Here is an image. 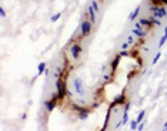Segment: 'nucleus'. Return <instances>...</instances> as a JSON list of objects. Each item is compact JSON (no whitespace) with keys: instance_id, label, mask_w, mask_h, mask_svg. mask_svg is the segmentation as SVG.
<instances>
[{"instance_id":"obj_1","label":"nucleus","mask_w":167,"mask_h":131,"mask_svg":"<svg viewBox=\"0 0 167 131\" xmlns=\"http://www.w3.org/2000/svg\"><path fill=\"white\" fill-rule=\"evenodd\" d=\"M150 12L153 13V16L157 17V19H164L167 16V9L163 7V6H159V4H152Z\"/></svg>"},{"instance_id":"obj_2","label":"nucleus","mask_w":167,"mask_h":131,"mask_svg":"<svg viewBox=\"0 0 167 131\" xmlns=\"http://www.w3.org/2000/svg\"><path fill=\"white\" fill-rule=\"evenodd\" d=\"M56 91L59 93V97L64 98L66 97V93H67V84L63 79H56Z\"/></svg>"},{"instance_id":"obj_3","label":"nucleus","mask_w":167,"mask_h":131,"mask_svg":"<svg viewBox=\"0 0 167 131\" xmlns=\"http://www.w3.org/2000/svg\"><path fill=\"white\" fill-rule=\"evenodd\" d=\"M70 54H72V59L74 60V61H79V59H80V54H81V51H83V47H81V44L80 43H74V44H72L70 46Z\"/></svg>"},{"instance_id":"obj_4","label":"nucleus","mask_w":167,"mask_h":131,"mask_svg":"<svg viewBox=\"0 0 167 131\" xmlns=\"http://www.w3.org/2000/svg\"><path fill=\"white\" fill-rule=\"evenodd\" d=\"M91 29H93V23H91L90 20H83L80 23V34L83 37H87L91 33Z\"/></svg>"},{"instance_id":"obj_5","label":"nucleus","mask_w":167,"mask_h":131,"mask_svg":"<svg viewBox=\"0 0 167 131\" xmlns=\"http://www.w3.org/2000/svg\"><path fill=\"white\" fill-rule=\"evenodd\" d=\"M73 87H74V91H76L77 96H84V87H83V83L80 79H74Z\"/></svg>"},{"instance_id":"obj_6","label":"nucleus","mask_w":167,"mask_h":131,"mask_svg":"<svg viewBox=\"0 0 167 131\" xmlns=\"http://www.w3.org/2000/svg\"><path fill=\"white\" fill-rule=\"evenodd\" d=\"M131 33H133L136 37H140V39H144V37H147V30H144L143 27H133Z\"/></svg>"},{"instance_id":"obj_7","label":"nucleus","mask_w":167,"mask_h":131,"mask_svg":"<svg viewBox=\"0 0 167 131\" xmlns=\"http://www.w3.org/2000/svg\"><path fill=\"white\" fill-rule=\"evenodd\" d=\"M138 23H140L144 29H147V30H150L152 27H154V24L152 23V20L147 19V17H141V19H138Z\"/></svg>"},{"instance_id":"obj_8","label":"nucleus","mask_w":167,"mask_h":131,"mask_svg":"<svg viewBox=\"0 0 167 131\" xmlns=\"http://www.w3.org/2000/svg\"><path fill=\"white\" fill-rule=\"evenodd\" d=\"M57 105V101H53V100H44V107L47 113H51Z\"/></svg>"},{"instance_id":"obj_9","label":"nucleus","mask_w":167,"mask_h":131,"mask_svg":"<svg viewBox=\"0 0 167 131\" xmlns=\"http://www.w3.org/2000/svg\"><path fill=\"white\" fill-rule=\"evenodd\" d=\"M87 12H89V16H90V21L94 24V23H96V20H97V16H96V14H97V12L93 9V6H91V4L87 6Z\"/></svg>"},{"instance_id":"obj_10","label":"nucleus","mask_w":167,"mask_h":131,"mask_svg":"<svg viewBox=\"0 0 167 131\" xmlns=\"http://www.w3.org/2000/svg\"><path fill=\"white\" fill-rule=\"evenodd\" d=\"M126 103V96L124 94H120V96H117V97L114 98V101L111 103V107H114V105H122Z\"/></svg>"},{"instance_id":"obj_11","label":"nucleus","mask_w":167,"mask_h":131,"mask_svg":"<svg viewBox=\"0 0 167 131\" xmlns=\"http://www.w3.org/2000/svg\"><path fill=\"white\" fill-rule=\"evenodd\" d=\"M120 59H122V56L119 54V56H116L114 57V60H111V63H110V68H111V74L114 73V70L117 68V66H119V63H120Z\"/></svg>"},{"instance_id":"obj_12","label":"nucleus","mask_w":167,"mask_h":131,"mask_svg":"<svg viewBox=\"0 0 167 131\" xmlns=\"http://www.w3.org/2000/svg\"><path fill=\"white\" fill-rule=\"evenodd\" d=\"M89 113H90V108H89V107H86L83 111L77 113V117H79L80 120H86V118H87V115H89Z\"/></svg>"},{"instance_id":"obj_13","label":"nucleus","mask_w":167,"mask_h":131,"mask_svg":"<svg viewBox=\"0 0 167 131\" xmlns=\"http://www.w3.org/2000/svg\"><path fill=\"white\" fill-rule=\"evenodd\" d=\"M140 9H141V6H137V7H136V10H134V12H133V13L130 14V17H129V19H130L131 21H133V20H136L137 17H138V13H140Z\"/></svg>"},{"instance_id":"obj_14","label":"nucleus","mask_w":167,"mask_h":131,"mask_svg":"<svg viewBox=\"0 0 167 131\" xmlns=\"http://www.w3.org/2000/svg\"><path fill=\"white\" fill-rule=\"evenodd\" d=\"M46 70V63L44 61H42V63H39L37 66V74H43V71Z\"/></svg>"},{"instance_id":"obj_15","label":"nucleus","mask_w":167,"mask_h":131,"mask_svg":"<svg viewBox=\"0 0 167 131\" xmlns=\"http://www.w3.org/2000/svg\"><path fill=\"white\" fill-rule=\"evenodd\" d=\"M149 19H150V20H152V23L153 24H154V26H159V27H160V26H161V21H160V19H157V17H154L152 14V16L149 17Z\"/></svg>"},{"instance_id":"obj_16","label":"nucleus","mask_w":167,"mask_h":131,"mask_svg":"<svg viewBox=\"0 0 167 131\" xmlns=\"http://www.w3.org/2000/svg\"><path fill=\"white\" fill-rule=\"evenodd\" d=\"M91 6H93V9L99 13L100 12V4H99V0H91V3H90Z\"/></svg>"},{"instance_id":"obj_17","label":"nucleus","mask_w":167,"mask_h":131,"mask_svg":"<svg viewBox=\"0 0 167 131\" xmlns=\"http://www.w3.org/2000/svg\"><path fill=\"white\" fill-rule=\"evenodd\" d=\"M144 115H146V111H144V110H141V111L138 113V115H137V118H136V121L138 123V124L144 120Z\"/></svg>"},{"instance_id":"obj_18","label":"nucleus","mask_w":167,"mask_h":131,"mask_svg":"<svg viewBox=\"0 0 167 131\" xmlns=\"http://www.w3.org/2000/svg\"><path fill=\"white\" fill-rule=\"evenodd\" d=\"M50 100H53V101H59V100H60L59 93H57V91H53V93L50 94Z\"/></svg>"},{"instance_id":"obj_19","label":"nucleus","mask_w":167,"mask_h":131,"mask_svg":"<svg viewBox=\"0 0 167 131\" xmlns=\"http://www.w3.org/2000/svg\"><path fill=\"white\" fill-rule=\"evenodd\" d=\"M129 123V113H124L122 117V125H126Z\"/></svg>"},{"instance_id":"obj_20","label":"nucleus","mask_w":167,"mask_h":131,"mask_svg":"<svg viewBox=\"0 0 167 131\" xmlns=\"http://www.w3.org/2000/svg\"><path fill=\"white\" fill-rule=\"evenodd\" d=\"M137 127H138V123H137L136 120H131L130 121V128L131 130H137Z\"/></svg>"},{"instance_id":"obj_21","label":"nucleus","mask_w":167,"mask_h":131,"mask_svg":"<svg viewBox=\"0 0 167 131\" xmlns=\"http://www.w3.org/2000/svg\"><path fill=\"white\" fill-rule=\"evenodd\" d=\"M166 40H167V36L166 34H163V37L160 39V41H159V47H163L164 46V43H166Z\"/></svg>"},{"instance_id":"obj_22","label":"nucleus","mask_w":167,"mask_h":131,"mask_svg":"<svg viewBox=\"0 0 167 131\" xmlns=\"http://www.w3.org/2000/svg\"><path fill=\"white\" fill-rule=\"evenodd\" d=\"M160 57H161V53H160V51H159V53H157V54H156V56H154V59H153V64H156V63H157V61H159V60H160Z\"/></svg>"},{"instance_id":"obj_23","label":"nucleus","mask_w":167,"mask_h":131,"mask_svg":"<svg viewBox=\"0 0 167 131\" xmlns=\"http://www.w3.org/2000/svg\"><path fill=\"white\" fill-rule=\"evenodd\" d=\"M86 107H83V105H73V110L74 111H77V113H80V111H83Z\"/></svg>"},{"instance_id":"obj_24","label":"nucleus","mask_w":167,"mask_h":131,"mask_svg":"<svg viewBox=\"0 0 167 131\" xmlns=\"http://www.w3.org/2000/svg\"><path fill=\"white\" fill-rule=\"evenodd\" d=\"M60 17H61V13H56L54 16H51V21H57Z\"/></svg>"},{"instance_id":"obj_25","label":"nucleus","mask_w":167,"mask_h":131,"mask_svg":"<svg viewBox=\"0 0 167 131\" xmlns=\"http://www.w3.org/2000/svg\"><path fill=\"white\" fill-rule=\"evenodd\" d=\"M69 64H70V61H69V59H67V57H64V61H63V67L66 68V67H69Z\"/></svg>"},{"instance_id":"obj_26","label":"nucleus","mask_w":167,"mask_h":131,"mask_svg":"<svg viewBox=\"0 0 167 131\" xmlns=\"http://www.w3.org/2000/svg\"><path fill=\"white\" fill-rule=\"evenodd\" d=\"M127 43H129V44H133V43H134V37H133V36H129V37H127Z\"/></svg>"},{"instance_id":"obj_27","label":"nucleus","mask_w":167,"mask_h":131,"mask_svg":"<svg viewBox=\"0 0 167 131\" xmlns=\"http://www.w3.org/2000/svg\"><path fill=\"white\" fill-rule=\"evenodd\" d=\"M129 110H130V103H126V105H124V113H129Z\"/></svg>"},{"instance_id":"obj_28","label":"nucleus","mask_w":167,"mask_h":131,"mask_svg":"<svg viewBox=\"0 0 167 131\" xmlns=\"http://www.w3.org/2000/svg\"><path fill=\"white\" fill-rule=\"evenodd\" d=\"M137 130H144V123H143V121H141V123H140V124H138V127H137Z\"/></svg>"},{"instance_id":"obj_29","label":"nucleus","mask_w":167,"mask_h":131,"mask_svg":"<svg viewBox=\"0 0 167 131\" xmlns=\"http://www.w3.org/2000/svg\"><path fill=\"white\" fill-rule=\"evenodd\" d=\"M0 14H1V17H6V10L3 7H0Z\"/></svg>"},{"instance_id":"obj_30","label":"nucleus","mask_w":167,"mask_h":131,"mask_svg":"<svg viewBox=\"0 0 167 131\" xmlns=\"http://www.w3.org/2000/svg\"><path fill=\"white\" fill-rule=\"evenodd\" d=\"M129 49V43H123L122 44V50H127Z\"/></svg>"},{"instance_id":"obj_31","label":"nucleus","mask_w":167,"mask_h":131,"mask_svg":"<svg viewBox=\"0 0 167 131\" xmlns=\"http://www.w3.org/2000/svg\"><path fill=\"white\" fill-rule=\"evenodd\" d=\"M152 3L153 4H159V6H161V4H160V0H152Z\"/></svg>"},{"instance_id":"obj_32","label":"nucleus","mask_w":167,"mask_h":131,"mask_svg":"<svg viewBox=\"0 0 167 131\" xmlns=\"http://www.w3.org/2000/svg\"><path fill=\"white\" fill-rule=\"evenodd\" d=\"M160 4H164L167 7V0H160Z\"/></svg>"},{"instance_id":"obj_33","label":"nucleus","mask_w":167,"mask_h":131,"mask_svg":"<svg viewBox=\"0 0 167 131\" xmlns=\"http://www.w3.org/2000/svg\"><path fill=\"white\" fill-rule=\"evenodd\" d=\"M164 34H166V36H167V27H166V29H164Z\"/></svg>"},{"instance_id":"obj_34","label":"nucleus","mask_w":167,"mask_h":131,"mask_svg":"<svg viewBox=\"0 0 167 131\" xmlns=\"http://www.w3.org/2000/svg\"><path fill=\"white\" fill-rule=\"evenodd\" d=\"M99 1H102V3H103V1H104V0H99Z\"/></svg>"},{"instance_id":"obj_35","label":"nucleus","mask_w":167,"mask_h":131,"mask_svg":"<svg viewBox=\"0 0 167 131\" xmlns=\"http://www.w3.org/2000/svg\"><path fill=\"white\" fill-rule=\"evenodd\" d=\"M166 56H167V53H166Z\"/></svg>"}]
</instances>
